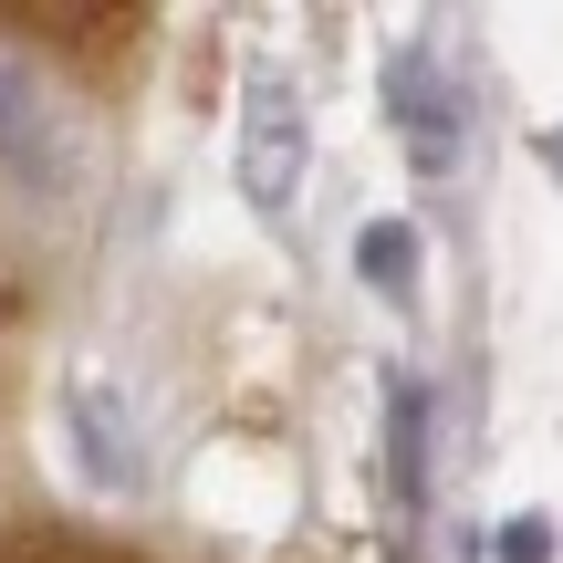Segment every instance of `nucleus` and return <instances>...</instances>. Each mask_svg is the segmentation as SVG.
<instances>
[{"label":"nucleus","instance_id":"nucleus-1","mask_svg":"<svg viewBox=\"0 0 563 563\" xmlns=\"http://www.w3.org/2000/svg\"><path fill=\"white\" fill-rule=\"evenodd\" d=\"M0 178H32V188L74 178V136H63L53 95L21 84V74H0Z\"/></svg>","mask_w":563,"mask_h":563},{"label":"nucleus","instance_id":"nucleus-2","mask_svg":"<svg viewBox=\"0 0 563 563\" xmlns=\"http://www.w3.org/2000/svg\"><path fill=\"white\" fill-rule=\"evenodd\" d=\"M0 563H125V553H95V543H21V553H0Z\"/></svg>","mask_w":563,"mask_h":563}]
</instances>
